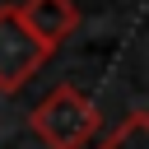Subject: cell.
Masks as SVG:
<instances>
[{"label":"cell","instance_id":"cell-1","mask_svg":"<svg viewBox=\"0 0 149 149\" xmlns=\"http://www.w3.org/2000/svg\"><path fill=\"white\" fill-rule=\"evenodd\" d=\"M28 130L47 144V149H88L98 135V102L74 88V84H56L28 116Z\"/></svg>","mask_w":149,"mask_h":149},{"label":"cell","instance_id":"cell-2","mask_svg":"<svg viewBox=\"0 0 149 149\" xmlns=\"http://www.w3.org/2000/svg\"><path fill=\"white\" fill-rule=\"evenodd\" d=\"M47 47L19 23L14 5L0 9V93H19L42 65H47Z\"/></svg>","mask_w":149,"mask_h":149},{"label":"cell","instance_id":"cell-3","mask_svg":"<svg viewBox=\"0 0 149 149\" xmlns=\"http://www.w3.org/2000/svg\"><path fill=\"white\" fill-rule=\"evenodd\" d=\"M14 14H19V23H23L47 51H56V47L79 28V9H74V0H19Z\"/></svg>","mask_w":149,"mask_h":149},{"label":"cell","instance_id":"cell-4","mask_svg":"<svg viewBox=\"0 0 149 149\" xmlns=\"http://www.w3.org/2000/svg\"><path fill=\"white\" fill-rule=\"evenodd\" d=\"M98 149H149V116L144 112H130Z\"/></svg>","mask_w":149,"mask_h":149}]
</instances>
